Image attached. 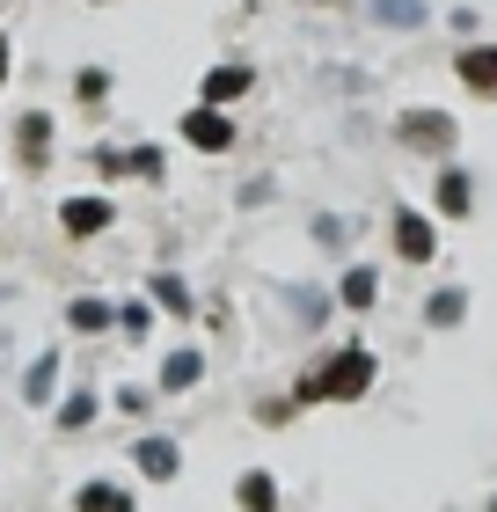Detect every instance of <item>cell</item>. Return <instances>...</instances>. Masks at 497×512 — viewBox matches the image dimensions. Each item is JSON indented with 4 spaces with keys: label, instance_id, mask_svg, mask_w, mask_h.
<instances>
[{
    "label": "cell",
    "instance_id": "obj_20",
    "mask_svg": "<svg viewBox=\"0 0 497 512\" xmlns=\"http://www.w3.org/2000/svg\"><path fill=\"white\" fill-rule=\"evenodd\" d=\"M66 322H74V330H103L110 308H103V300H74V315H66Z\"/></svg>",
    "mask_w": 497,
    "mask_h": 512
},
{
    "label": "cell",
    "instance_id": "obj_16",
    "mask_svg": "<svg viewBox=\"0 0 497 512\" xmlns=\"http://www.w3.org/2000/svg\"><path fill=\"white\" fill-rule=\"evenodd\" d=\"M88 417H96V395H88V388H81V395H66V403H59V425H66V432H81Z\"/></svg>",
    "mask_w": 497,
    "mask_h": 512
},
{
    "label": "cell",
    "instance_id": "obj_4",
    "mask_svg": "<svg viewBox=\"0 0 497 512\" xmlns=\"http://www.w3.org/2000/svg\"><path fill=\"white\" fill-rule=\"evenodd\" d=\"M454 74H461L468 96H490L497 103V44H468V52L454 59Z\"/></svg>",
    "mask_w": 497,
    "mask_h": 512
},
{
    "label": "cell",
    "instance_id": "obj_15",
    "mask_svg": "<svg viewBox=\"0 0 497 512\" xmlns=\"http://www.w3.org/2000/svg\"><path fill=\"white\" fill-rule=\"evenodd\" d=\"M234 498H242L249 512H271V505H278V483H271L264 469H256V476H242V491H234Z\"/></svg>",
    "mask_w": 497,
    "mask_h": 512
},
{
    "label": "cell",
    "instance_id": "obj_14",
    "mask_svg": "<svg viewBox=\"0 0 497 512\" xmlns=\"http://www.w3.org/2000/svg\"><path fill=\"white\" fill-rule=\"evenodd\" d=\"M373 22H388V30H417L424 8H417V0H373Z\"/></svg>",
    "mask_w": 497,
    "mask_h": 512
},
{
    "label": "cell",
    "instance_id": "obj_24",
    "mask_svg": "<svg viewBox=\"0 0 497 512\" xmlns=\"http://www.w3.org/2000/svg\"><path fill=\"white\" fill-rule=\"evenodd\" d=\"M490 512H497V505H490Z\"/></svg>",
    "mask_w": 497,
    "mask_h": 512
},
{
    "label": "cell",
    "instance_id": "obj_8",
    "mask_svg": "<svg viewBox=\"0 0 497 512\" xmlns=\"http://www.w3.org/2000/svg\"><path fill=\"white\" fill-rule=\"evenodd\" d=\"M249 88H256L249 66H212L205 74V103H234V96H249Z\"/></svg>",
    "mask_w": 497,
    "mask_h": 512
},
{
    "label": "cell",
    "instance_id": "obj_18",
    "mask_svg": "<svg viewBox=\"0 0 497 512\" xmlns=\"http://www.w3.org/2000/svg\"><path fill=\"white\" fill-rule=\"evenodd\" d=\"M154 300L169 315H191V293H183V278H154Z\"/></svg>",
    "mask_w": 497,
    "mask_h": 512
},
{
    "label": "cell",
    "instance_id": "obj_23",
    "mask_svg": "<svg viewBox=\"0 0 497 512\" xmlns=\"http://www.w3.org/2000/svg\"><path fill=\"white\" fill-rule=\"evenodd\" d=\"M0 81H8V37H0Z\"/></svg>",
    "mask_w": 497,
    "mask_h": 512
},
{
    "label": "cell",
    "instance_id": "obj_9",
    "mask_svg": "<svg viewBox=\"0 0 497 512\" xmlns=\"http://www.w3.org/2000/svg\"><path fill=\"white\" fill-rule=\"evenodd\" d=\"M132 461H139V469H147L154 483H169V476H176V439H139Z\"/></svg>",
    "mask_w": 497,
    "mask_h": 512
},
{
    "label": "cell",
    "instance_id": "obj_1",
    "mask_svg": "<svg viewBox=\"0 0 497 512\" xmlns=\"http://www.w3.org/2000/svg\"><path fill=\"white\" fill-rule=\"evenodd\" d=\"M373 388V352L366 344H344L329 366H315V374H300V403H351V395Z\"/></svg>",
    "mask_w": 497,
    "mask_h": 512
},
{
    "label": "cell",
    "instance_id": "obj_2",
    "mask_svg": "<svg viewBox=\"0 0 497 512\" xmlns=\"http://www.w3.org/2000/svg\"><path fill=\"white\" fill-rule=\"evenodd\" d=\"M402 147H417V154H454V118H446V110H402Z\"/></svg>",
    "mask_w": 497,
    "mask_h": 512
},
{
    "label": "cell",
    "instance_id": "obj_10",
    "mask_svg": "<svg viewBox=\"0 0 497 512\" xmlns=\"http://www.w3.org/2000/svg\"><path fill=\"white\" fill-rule=\"evenodd\" d=\"M373 300H381V271H373V264H351V271H344V308H373Z\"/></svg>",
    "mask_w": 497,
    "mask_h": 512
},
{
    "label": "cell",
    "instance_id": "obj_21",
    "mask_svg": "<svg viewBox=\"0 0 497 512\" xmlns=\"http://www.w3.org/2000/svg\"><path fill=\"white\" fill-rule=\"evenodd\" d=\"M74 96H81V103H103V96H110V74H103V66H88V74L74 81Z\"/></svg>",
    "mask_w": 497,
    "mask_h": 512
},
{
    "label": "cell",
    "instance_id": "obj_11",
    "mask_svg": "<svg viewBox=\"0 0 497 512\" xmlns=\"http://www.w3.org/2000/svg\"><path fill=\"white\" fill-rule=\"evenodd\" d=\"M468 205H476V191H468V169H446V176H439V213L461 220Z\"/></svg>",
    "mask_w": 497,
    "mask_h": 512
},
{
    "label": "cell",
    "instance_id": "obj_13",
    "mask_svg": "<svg viewBox=\"0 0 497 512\" xmlns=\"http://www.w3.org/2000/svg\"><path fill=\"white\" fill-rule=\"evenodd\" d=\"M198 374H205V359H198V352H176L169 366H161V388H169V395H183V388H191Z\"/></svg>",
    "mask_w": 497,
    "mask_h": 512
},
{
    "label": "cell",
    "instance_id": "obj_3",
    "mask_svg": "<svg viewBox=\"0 0 497 512\" xmlns=\"http://www.w3.org/2000/svg\"><path fill=\"white\" fill-rule=\"evenodd\" d=\"M395 249L410 256V264H424V256L439 249V227L417 213V205H395Z\"/></svg>",
    "mask_w": 497,
    "mask_h": 512
},
{
    "label": "cell",
    "instance_id": "obj_6",
    "mask_svg": "<svg viewBox=\"0 0 497 512\" xmlns=\"http://www.w3.org/2000/svg\"><path fill=\"white\" fill-rule=\"evenodd\" d=\"M15 154H22V169H44V161H52V118H44V110H30V118L15 125Z\"/></svg>",
    "mask_w": 497,
    "mask_h": 512
},
{
    "label": "cell",
    "instance_id": "obj_22",
    "mask_svg": "<svg viewBox=\"0 0 497 512\" xmlns=\"http://www.w3.org/2000/svg\"><path fill=\"white\" fill-rule=\"evenodd\" d=\"M117 403H125L132 417H147V410H154V388H139V381H132V388H117Z\"/></svg>",
    "mask_w": 497,
    "mask_h": 512
},
{
    "label": "cell",
    "instance_id": "obj_17",
    "mask_svg": "<svg viewBox=\"0 0 497 512\" xmlns=\"http://www.w3.org/2000/svg\"><path fill=\"white\" fill-rule=\"evenodd\" d=\"M52 381H59V359H37L30 381H22V395H30V403H44V395H52Z\"/></svg>",
    "mask_w": 497,
    "mask_h": 512
},
{
    "label": "cell",
    "instance_id": "obj_5",
    "mask_svg": "<svg viewBox=\"0 0 497 512\" xmlns=\"http://www.w3.org/2000/svg\"><path fill=\"white\" fill-rule=\"evenodd\" d=\"M183 139H191V147H205V154H227V147H234V125L220 118V103H198L191 118H183Z\"/></svg>",
    "mask_w": 497,
    "mask_h": 512
},
{
    "label": "cell",
    "instance_id": "obj_12",
    "mask_svg": "<svg viewBox=\"0 0 497 512\" xmlns=\"http://www.w3.org/2000/svg\"><path fill=\"white\" fill-rule=\"evenodd\" d=\"M461 315H468V293H461V286H446V293L424 300V322H439V330H454Z\"/></svg>",
    "mask_w": 497,
    "mask_h": 512
},
{
    "label": "cell",
    "instance_id": "obj_7",
    "mask_svg": "<svg viewBox=\"0 0 497 512\" xmlns=\"http://www.w3.org/2000/svg\"><path fill=\"white\" fill-rule=\"evenodd\" d=\"M59 227H66V235H103V227H110V198H66Z\"/></svg>",
    "mask_w": 497,
    "mask_h": 512
},
{
    "label": "cell",
    "instance_id": "obj_19",
    "mask_svg": "<svg viewBox=\"0 0 497 512\" xmlns=\"http://www.w3.org/2000/svg\"><path fill=\"white\" fill-rule=\"evenodd\" d=\"M81 512H132V498H117V491H103V483H88V491H81Z\"/></svg>",
    "mask_w": 497,
    "mask_h": 512
}]
</instances>
